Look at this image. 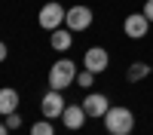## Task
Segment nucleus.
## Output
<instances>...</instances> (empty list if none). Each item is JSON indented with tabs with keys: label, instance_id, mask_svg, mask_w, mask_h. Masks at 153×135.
<instances>
[{
	"label": "nucleus",
	"instance_id": "18",
	"mask_svg": "<svg viewBox=\"0 0 153 135\" xmlns=\"http://www.w3.org/2000/svg\"><path fill=\"white\" fill-rule=\"evenodd\" d=\"M0 135H9V126H6V123H0Z\"/></svg>",
	"mask_w": 153,
	"mask_h": 135
},
{
	"label": "nucleus",
	"instance_id": "15",
	"mask_svg": "<svg viewBox=\"0 0 153 135\" xmlns=\"http://www.w3.org/2000/svg\"><path fill=\"white\" fill-rule=\"evenodd\" d=\"M6 126H9V129H19V126H22V114H19V110L6 114Z\"/></svg>",
	"mask_w": 153,
	"mask_h": 135
},
{
	"label": "nucleus",
	"instance_id": "17",
	"mask_svg": "<svg viewBox=\"0 0 153 135\" xmlns=\"http://www.w3.org/2000/svg\"><path fill=\"white\" fill-rule=\"evenodd\" d=\"M3 58H6V43L0 40V61H3Z\"/></svg>",
	"mask_w": 153,
	"mask_h": 135
},
{
	"label": "nucleus",
	"instance_id": "11",
	"mask_svg": "<svg viewBox=\"0 0 153 135\" xmlns=\"http://www.w3.org/2000/svg\"><path fill=\"white\" fill-rule=\"evenodd\" d=\"M12 110H19V92L12 89V86H3L0 89V114H12Z\"/></svg>",
	"mask_w": 153,
	"mask_h": 135
},
{
	"label": "nucleus",
	"instance_id": "16",
	"mask_svg": "<svg viewBox=\"0 0 153 135\" xmlns=\"http://www.w3.org/2000/svg\"><path fill=\"white\" fill-rule=\"evenodd\" d=\"M141 12H144V16L150 19V25H153V0H147V3H144V9H141Z\"/></svg>",
	"mask_w": 153,
	"mask_h": 135
},
{
	"label": "nucleus",
	"instance_id": "4",
	"mask_svg": "<svg viewBox=\"0 0 153 135\" xmlns=\"http://www.w3.org/2000/svg\"><path fill=\"white\" fill-rule=\"evenodd\" d=\"M92 22H95L92 9H89L86 3H76V6L68 9V16H65V28H71V31H89V28H92Z\"/></svg>",
	"mask_w": 153,
	"mask_h": 135
},
{
	"label": "nucleus",
	"instance_id": "10",
	"mask_svg": "<svg viewBox=\"0 0 153 135\" xmlns=\"http://www.w3.org/2000/svg\"><path fill=\"white\" fill-rule=\"evenodd\" d=\"M49 43H52L55 52H68L71 43H74V31H71V28H55L52 37H49Z\"/></svg>",
	"mask_w": 153,
	"mask_h": 135
},
{
	"label": "nucleus",
	"instance_id": "12",
	"mask_svg": "<svg viewBox=\"0 0 153 135\" xmlns=\"http://www.w3.org/2000/svg\"><path fill=\"white\" fill-rule=\"evenodd\" d=\"M147 74H150L147 61H135V65H129V71H126V80H129V83H141Z\"/></svg>",
	"mask_w": 153,
	"mask_h": 135
},
{
	"label": "nucleus",
	"instance_id": "9",
	"mask_svg": "<svg viewBox=\"0 0 153 135\" xmlns=\"http://www.w3.org/2000/svg\"><path fill=\"white\" fill-rule=\"evenodd\" d=\"M61 123H65V129H71V132L83 129V123H86V110H83V104H68L65 114H61Z\"/></svg>",
	"mask_w": 153,
	"mask_h": 135
},
{
	"label": "nucleus",
	"instance_id": "7",
	"mask_svg": "<svg viewBox=\"0 0 153 135\" xmlns=\"http://www.w3.org/2000/svg\"><path fill=\"white\" fill-rule=\"evenodd\" d=\"M83 110H86V117H92V120H104V114L110 110V98L104 95V92H89L86 98H83Z\"/></svg>",
	"mask_w": 153,
	"mask_h": 135
},
{
	"label": "nucleus",
	"instance_id": "3",
	"mask_svg": "<svg viewBox=\"0 0 153 135\" xmlns=\"http://www.w3.org/2000/svg\"><path fill=\"white\" fill-rule=\"evenodd\" d=\"M65 16H68V9L61 6V3H55V0H49V3L40 6V16H37V22H40V28L55 31V28H61V25H65Z\"/></svg>",
	"mask_w": 153,
	"mask_h": 135
},
{
	"label": "nucleus",
	"instance_id": "13",
	"mask_svg": "<svg viewBox=\"0 0 153 135\" xmlns=\"http://www.w3.org/2000/svg\"><path fill=\"white\" fill-rule=\"evenodd\" d=\"M31 135H55V126L49 120H40V123H34L31 126Z\"/></svg>",
	"mask_w": 153,
	"mask_h": 135
},
{
	"label": "nucleus",
	"instance_id": "5",
	"mask_svg": "<svg viewBox=\"0 0 153 135\" xmlns=\"http://www.w3.org/2000/svg\"><path fill=\"white\" fill-rule=\"evenodd\" d=\"M83 68L92 71V74L107 71V68H110V55H107V49H104V46H89L86 55H83Z\"/></svg>",
	"mask_w": 153,
	"mask_h": 135
},
{
	"label": "nucleus",
	"instance_id": "2",
	"mask_svg": "<svg viewBox=\"0 0 153 135\" xmlns=\"http://www.w3.org/2000/svg\"><path fill=\"white\" fill-rule=\"evenodd\" d=\"M71 83H76V65L71 58H58L52 68H49V89L65 92Z\"/></svg>",
	"mask_w": 153,
	"mask_h": 135
},
{
	"label": "nucleus",
	"instance_id": "14",
	"mask_svg": "<svg viewBox=\"0 0 153 135\" xmlns=\"http://www.w3.org/2000/svg\"><path fill=\"white\" fill-rule=\"evenodd\" d=\"M92 83H95V74L92 71H76V86H83V89H92Z\"/></svg>",
	"mask_w": 153,
	"mask_h": 135
},
{
	"label": "nucleus",
	"instance_id": "1",
	"mask_svg": "<svg viewBox=\"0 0 153 135\" xmlns=\"http://www.w3.org/2000/svg\"><path fill=\"white\" fill-rule=\"evenodd\" d=\"M104 129L110 135H129L135 129V114H132L129 107H123V104L110 107L107 114H104Z\"/></svg>",
	"mask_w": 153,
	"mask_h": 135
},
{
	"label": "nucleus",
	"instance_id": "8",
	"mask_svg": "<svg viewBox=\"0 0 153 135\" xmlns=\"http://www.w3.org/2000/svg\"><path fill=\"white\" fill-rule=\"evenodd\" d=\"M65 95H61L58 89H49L43 98H40V110H43V117L46 120H55V117H61L65 114Z\"/></svg>",
	"mask_w": 153,
	"mask_h": 135
},
{
	"label": "nucleus",
	"instance_id": "6",
	"mask_svg": "<svg viewBox=\"0 0 153 135\" xmlns=\"http://www.w3.org/2000/svg\"><path fill=\"white\" fill-rule=\"evenodd\" d=\"M123 31H126V37H132V40H144L147 31H150V19L144 12H132V16H126Z\"/></svg>",
	"mask_w": 153,
	"mask_h": 135
}]
</instances>
